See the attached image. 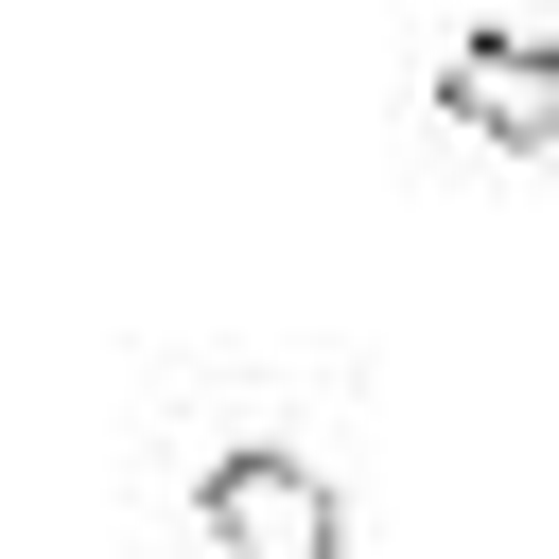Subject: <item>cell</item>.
<instances>
[{"label": "cell", "instance_id": "obj_1", "mask_svg": "<svg viewBox=\"0 0 559 559\" xmlns=\"http://www.w3.org/2000/svg\"><path fill=\"white\" fill-rule=\"evenodd\" d=\"M192 524H210V559H349V489L314 454H280V437L210 454L192 472Z\"/></svg>", "mask_w": 559, "mask_h": 559}, {"label": "cell", "instance_id": "obj_2", "mask_svg": "<svg viewBox=\"0 0 559 559\" xmlns=\"http://www.w3.org/2000/svg\"><path fill=\"white\" fill-rule=\"evenodd\" d=\"M437 105H454L472 140H507V157H542V140H559V52H542V35H472V52L437 70Z\"/></svg>", "mask_w": 559, "mask_h": 559}]
</instances>
